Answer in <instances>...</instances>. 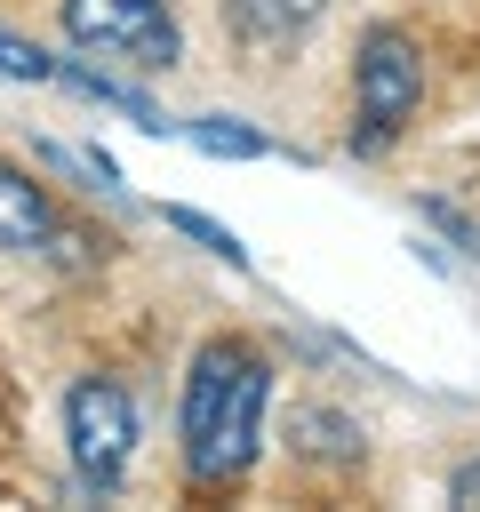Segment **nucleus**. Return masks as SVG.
<instances>
[{"label":"nucleus","mask_w":480,"mask_h":512,"mask_svg":"<svg viewBox=\"0 0 480 512\" xmlns=\"http://www.w3.org/2000/svg\"><path fill=\"white\" fill-rule=\"evenodd\" d=\"M264 408H272V368H264V352L240 344V336H208V344L192 352V368H184V416H176V432H184V472H192L200 488L240 480V472L256 464V448H264Z\"/></svg>","instance_id":"nucleus-1"},{"label":"nucleus","mask_w":480,"mask_h":512,"mask_svg":"<svg viewBox=\"0 0 480 512\" xmlns=\"http://www.w3.org/2000/svg\"><path fill=\"white\" fill-rule=\"evenodd\" d=\"M424 104V56L400 24H368L360 32V56H352V152L376 160L400 144V128L416 120Z\"/></svg>","instance_id":"nucleus-2"},{"label":"nucleus","mask_w":480,"mask_h":512,"mask_svg":"<svg viewBox=\"0 0 480 512\" xmlns=\"http://www.w3.org/2000/svg\"><path fill=\"white\" fill-rule=\"evenodd\" d=\"M64 40L96 64H128V72H168L184 56L176 8L168 0H64Z\"/></svg>","instance_id":"nucleus-3"},{"label":"nucleus","mask_w":480,"mask_h":512,"mask_svg":"<svg viewBox=\"0 0 480 512\" xmlns=\"http://www.w3.org/2000/svg\"><path fill=\"white\" fill-rule=\"evenodd\" d=\"M64 448H72V472L80 488L112 496L128 456H136V400L112 384V376H80L64 392Z\"/></svg>","instance_id":"nucleus-4"},{"label":"nucleus","mask_w":480,"mask_h":512,"mask_svg":"<svg viewBox=\"0 0 480 512\" xmlns=\"http://www.w3.org/2000/svg\"><path fill=\"white\" fill-rule=\"evenodd\" d=\"M224 24H232L240 48L280 56V48H296V40L320 24V0H224Z\"/></svg>","instance_id":"nucleus-5"},{"label":"nucleus","mask_w":480,"mask_h":512,"mask_svg":"<svg viewBox=\"0 0 480 512\" xmlns=\"http://www.w3.org/2000/svg\"><path fill=\"white\" fill-rule=\"evenodd\" d=\"M48 240H56L48 192H40L16 160H0V248H8V256H32V248H48Z\"/></svg>","instance_id":"nucleus-6"},{"label":"nucleus","mask_w":480,"mask_h":512,"mask_svg":"<svg viewBox=\"0 0 480 512\" xmlns=\"http://www.w3.org/2000/svg\"><path fill=\"white\" fill-rule=\"evenodd\" d=\"M176 136H184V144H200V152H216V160H264V152H272V136H256V128H248V120H232V112L176 120Z\"/></svg>","instance_id":"nucleus-7"},{"label":"nucleus","mask_w":480,"mask_h":512,"mask_svg":"<svg viewBox=\"0 0 480 512\" xmlns=\"http://www.w3.org/2000/svg\"><path fill=\"white\" fill-rule=\"evenodd\" d=\"M160 224H168V232H184V240H200V248H208V256H224V264H248L240 232H232V224H216V216H200V208H160Z\"/></svg>","instance_id":"nucleus-8"},{"label":"nucleus","mask_w":480,"mask_h":512,"mask_svg":"<svg viewBox=\"0 0 480 512\" xmlns=\"http://www.w3.org/2000/svg\"><path fill=\"white\" fill-rule=\"evenodd\" d=\"M0 80L40 88V80H56V56H48L40 40H24V32H8V24H0Z\"/></svg>","instance_id":"nucleus-9"},{"label":"nucleus","mask_w":480,"mask_h":512,"mask_svg":"<svg viewBox=\"0 0 480 512\" xmlns=\"http://www.w3.org/2000/svg\"><path fill=\"white\" fill-rule=\"evenodd\" d=\"M40 160H48V168H72V176H88L96 192H120V168H112L104 152H80V144H40Z\"/></svg>","instance_id":"nucleus-10"},{"label":"nucleus","mask_w":480,"mask_h":512,"mask_svg":"<svg viewBox=\"0 0 480 512\" xmlns=\"http://www.w3.org/2000/svg\"><path fill=\"white\" fill-rule=\"evenodd\" d=\"M448 496H456V504H480V456H472V464H456V472H448Z\"/></svg>","instance_id":"nucleus-11"}]
</instances>
